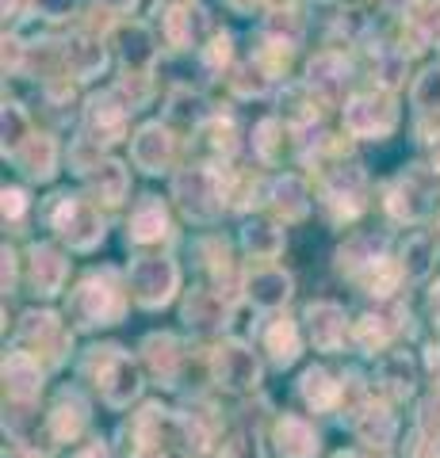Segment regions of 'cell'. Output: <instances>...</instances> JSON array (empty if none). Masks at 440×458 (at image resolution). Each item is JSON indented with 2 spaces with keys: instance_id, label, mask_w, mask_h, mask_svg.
Wrapping results in <instances>:
<instances>
[{
  "instance_id": "obj_1",
  "label": "cell",
  "mask_w": 440,
  "mask_h": 458,
  "mask_svg": "<svg viewBox=\"0 0 440 458\" xmlns=\"http://www.w3.org/2000/svg\"><path fill=\"white\" fill-rule=\"evenodd\" d=\"M173 195L180 199V207L188 218H215V214L222 210V199H226V183L219 176V168L211 165H192L184 168L180 176L173 180Z\"/></svg>"
},
{
  "instance_id": "obj_2",
  "label": "cell",
  "mask_w": 440,
  "mask_h": 458,
  "mask_svg": "<svg viewBox=\"0 0 440 458\" xmlns=\"http://www.w3.org/2000/svg\"><path fill=\"white\" fill-rule=\"evenodd\" d=\"M54 229H58V237L69 241V249H77V252H89L104 241L100 214H96L92 203H84L77 195H65L58 203V210H54Z\"/></svg>"
},
{
  "instance_id": "obj_3",
  "label": "cell",
  "mask_w": 440,
  "mask_h": 458,
  "mask_svg": "<svg viewBox=\"0 0 440 458\" xmlns=\"http://www.w3.org/2000/svg\"><path fill=\"white\" fill-rule=\"evenodd\" d=\"M177 283H180V271L173 260L165 256H142L131 267V291L142 306H165L168 298L177 294Z\"/></svg>"
},
{
  "instance_id": "obj_4",
  "label": "cell",
  "mask_w": 440,
  "mask_h": 458,
  "mask_svg": "<svg viewBox=\"0 0 440 458\" xmlns=\"http://www.w3.org/2000/svg\"><path fill=\"white\" fill-rule=\"evenodd\" d=\"M394 123H399V111H394L391 96H383V92L352 96L345 104V126L357 138H383L394 131Z\"/></svg>"
},
{
  "instance_id": "obj_5",
  "label": "cell",
  "mask_w": 440,
  "mask_h": 458,
  "mask_svg": "<svg viewBox=\"0 0 440 458\" xmlns=\"http://www.w3.org/2000/svg\"><path fill=\"white\" fill-rule=\"evenodd\" d=\"M123 313V298L108 279H84L73 294V318L84 328L111 325Z\"/></svg>"
},
{
  "instance_id": "obj_6",
  "label": "cell",
  "mask_w": 440,
  "mask_h": 458,
  "mask_svg": "<svg viewBox=\"0 0 440 458\" xmlns=\"http://www.w3.org/2000/svg\"><path fill=\"white\" fill-rule=\"evenodd\" d=\"M138 367L131 363V355H123L119 348H104V363H100V394L108 405H131V397L138 394Z\"/></svg>"
},
{
  "instance_id": "obj_7",
  "label": "cell",
  "mask_w": 440,
  "mask_h": 458,
  "mask_svg": "<svg viewBox=\"0 0 440 458\" xmlns=\"http://www.w3.org/2000/svg\"><path fill=\"white\" fill-rule=\"evenodd\" d=\"M325 207L333 210L337 222L345 218H357L360 207H364V172L357 165H341L330 180H325Z\"/></svg>"
},
{
  "instance_id": "obj_8",
  "label": "cell",
  "mask_w": 440,
  "mask_h": 458,
  "mask_svg": "<svg viewBox=\"0 0 440 458\" xmlns=\"http://www.w3.org/2000/svg\"><path fill=\"white\" fill-rule=\"evenodd\" d=\"M131 161L142 172H150V176L165 172L168 161H173V134H168V126H161V123L142 126V131L134 134V141H131Z\"/></svg>"
},
{
  "instance_id": "obj_9",
  "label": "cell",
  "mask_w": 440,
  "mask_h": 458,
  "mask_svg": "<svg viewBox=\"0 0 440 458\" xmlns=\"http://www.w3.org/2000/svg\"><path fill=\"white\" fill-rule=\"evenodd\" d=\"M126 131V104H119L116 92L108 96H96L89 104V134L96 146H111V141H119Z\"/></svg>"
},
{
  "instance_id": "obj_10",
  "label": "cell",
  "mask_w": 440,
  "mask_h": 458,
  "mask_svg": "<svg viewBox=\"0 0 440 458\" xmlns=\"http://www.w3.org/2000/svg\"><path fill=\"white\" fill-rule=\"evenodd\" d=\"M306 325H310V340H315L318 352H337L345 344V310L333 302H310Z\"/></svg>"
},
{
  "instance_id": "obj_11",
  "label": "cell",
  "mask_w": 440,
  "mask_h": 458,
  "mask_svg": "<svg viewBox=\"0 0 440 458\" xmlns=\"http://www.w3.org/2000/svg\"><path fill=\"white\" fill-rule=\"evenodd\" d=\"M387 210L391 218L399 222H418L425 210H429V188L418 176H402L387 188Z\"/></svg>"
},
{
  "instance_id": "obj_12",
  "label": "cell",
  "mask_w": 440,
  "mask_h": 458,
  "mask_svg": "<svg viewBox=\"0 0 440 458\" xmlns=\"http://www.w3.org/2000/svg\"><path fill=\"white\" fill-rule=\"evenodd\" d=\"M215 375L222 386H230V390H249V386H257L261 378V367L257 360H253V352L246 348H222L219 352V360H215Z\"/></svg>"
},
{
  "instance_id": "obj_13",
  "label": "cell",
  "mask_w": 440,
  "mask_h": 458,
  "mask_svg": "<svg viewBox=\"0 0 440 458\" xmlns=\"http://www.w3.org/2000/svg\"><path fill=\"white\" fill-rule=\"evenodd\" d=\"M246 291H249L253 306L276 310V306H283L291 298V276H288V271H280V267H261V271H253V276H249Z\"/></svg>"
},
{
  "instance_id": "obj_14",
  "label": "cell",
  "mask_w": 440,
  "mask_h": 458,
  "mask_svg": "<svg viewBox=\"0 0 440 458\" xmlns=\"http://www.w3.org/2000/svg\"><path fill=\"white\" fill-rule=\"evenodd\" d=\"M12 157H16L23 176H31V180H50L54 168H58V146H54V138H47V134L27 138L20 153H12Z\"/></svg>"
},
{
  "instance_id": "obj_15",
  "label": "cell",
  "mask_w": 440,
  "mask_h": 458,
  "mask_svg": "<svg viewBox=\"0 0 440 458\" xmlns=\"http://www.w3.org/2000/svg\"><path fill=\"white\" fill-rule=\"evenodd\" d=\"M104 65H108V54H104V47H100V38H89V35L69 38V47H65V69H69V73H73L77 81L100 77Z\"/></svg>"
},
{
  "instance_id": "obj_16",
  "label": "cell",
  "mask_w": 440,
  "mask_h": 458,
  "mask_svg": "<svg viewBox=\"0 0 440 458\" xmlns=\"http://www.w3.org/2000/svg\"><path fill=\"white\" fill-rule=\"evenodd\" d=\"M65 260H62V252L58 249H50V245H35L31 249V283H35V291L39 294H58L62 291V283H65Z\"/></svg>"
},
{
  "instance_id": "obj_17",
  "label": "cell",
  "mask_w": 440,
  "mask_h": 458,
  "mask_svg": "<svg viewBox=\"0 0 440 458\" xmlns=\"http://www.w3.org/2000/svg\"><path fill=\"white\" fill-rule=\"evenodd\" d=\"M276 447L283 458H315L318 454V436L315 428L299 417H283L276 424Z\"/></svg>"
},
{
  "instance_id": "obj_18",
  "label": "cell",
  "mask_w": 440,
  "mask_h": 458,
  "mask_svg": "<svg viewBox=\"0 0 440 458\" xmlns=\"http://www.w3.org/2000/svg\"><path fill=\"white\" fill-rule=\"evenodd\" d=\"M203 8H192V4H180V8H168L165 12V38H168V47H195L203 35Z\"/></svg>"
},
{
  "instance_id": "obj_19",
  "label": "cell",
  "mask_w": 440,
  "mask_h": 458,
  "mask_svg": "<svg viewBox=\"0 0 440 458\" xmlns=\"http://www.w3.org/2000/svg\"><path fill=\"white\" fill-rule=\"evenodd\" d=\"M349 62L341 54H318L306 69V89H318L322 96H337L349 84Z\"/></svg>"
},
{
  "instance_id": "obj_20",
  "label": "cell",
  "mask_w": 440,
  "mask_h": 458,
  "mask_svg": "<svg viewBox=\"0 0 440 458\" xmlns=\"http://www.w3.org/2000/svg\"><path fill=\"white\" fill-rule=\"evenodd\" d=\"M4 386H8V394H12V397L31 401V397L39 394V386H42V370H39V363H35L27 352H12L8 360H4Z\"/></svg>"
},
{
  "instance_id": "obj_21",
  "label": "cell",
  "mask_w": 440,
  "mask_h": 458,
  "mask_svg": "<svg viewBox=\"0 0 440 458\" xmlns=\"http://www.w3.org/2000/svg\"><path fill=\"white\" fill-rule=\"evenodd\" d=\"M168 233V214L161 207V199L146 195L142 203L134 207V218H131V237L138 245H150V241H161Z\"/></svg>"
},
{
  "instance_id": "obj_22",
  "label": "cell",
  "mask_w": 440,
  "mask_h": 458,
  "mask_svg": "<svg viewBox=\"0 0 440 458\" xmlns=\"http://www.w3.org/2000/svg\"><path fill=\"white\" fill-rule=\"evenodd\" d=\"M241 245H246V252L253 260H272V256H280V249H283V233L272 222L253 218V222H246V229H241Z\"/></svg>"
},
{
  "instance_id": "obj_23",
  "label": "cell",
  "mask_w": 440,
  "mask_h": 458,
  "mask_svg": "<svg viewBox=\"0 0 440 458\" xmlns=\"http://www.w3.org/2000/svg\"><path fill=\"white\" fill-rule=\"evenodd\" d=\"M84 420H89V417H84V401L77 394L62 397L58 405L50 409V432H54V439H77Z\"/></svg>"
},
{
  "instance_id": "obj_24",
  "label": "cell",
  "mask_w": 440,
  "mask_h": 458,
  "mask_svg": "<svg viewBox=\"0 0 440 458\" xmlns=\"http://www.w3.org/2000/svg\"><path fill=\"white\" fill-rule=\"evenodd\" d=\"M92 188L108 207H119L126 199V188H131V176H126V168L119 161H104V165H96Z\"/></svg>"
},
{
  "instance_id": "obj_25",
  "label": "cell",
  "mask_w": 440,
  "mask_h": 458,
  "mask_svg": "<svg viewBox=\"0 0 440 458\" xmlns=\"http://www.w3.org/2000/svg\"><path fill=\"white\" fill-rule=\"evenodd\" d=\"M272 207L283 214V218H303L306 214V183L299 176H280L272 183Z\"/></svg>"
},
{
  "instance_id": "obj_26",
  "label": "cell",
  "mask_w": 440,
  "mask_h": 458,
  "mask_svg": "<svg viewBox=\"0 0 440 458\" xmlns=\"http://www.w3.org/2000/svg\"><path fill=\"white\" fill-rule=\"evenodd\" d=\"M299 390H303L306 405H315L318 412H322V409H333L337 397H341V386H337L330 375H325L322 367H310V370H306L303 382H299Z\"/></svg>"
},
{
  "instance_id": "obj_27",
  "label": "cell",
  "mask_w": 440,
  "mask_h": 458,
  "mask_svg": "<svg viewBox=\"0 0 440 458\" xmlns=\"http://www.w3.org/2000/svg\"><path fill=\"white\" fill-rule=\"evenodd\" d=\"M264 348L272 352V360H276L280 367L295 363V355H299V328H295V321L280 318L272 328H268V336H264Z\"/></svg>"
},
{
  "instance_id": "obj_28",
  "label": "cell",
  "mask_w": 440,
  "mask_h": 458,
  "mask_svg": "<svg viewBox=\"0 0 440 458\" xmlns=\"http://www.w3.org/2000/svg\"><path fill=\"white\" fill-rule=\"evenodd\" d=\"M399 276H402V267L391 260V256H379L375 264H367L360 271V279H364V291L367 294H375V298H387L394 286H399Z\"/></svg>"
},
{
  "instance_id": "obj_29",
  "label": "cell",
  "mask_w": 440,
  "mask_h": 458,
  "mask_svg": "<svg viewBox=\"0 0 440 458\" xmlns=\"http://www.w3.org/2000/svg\"><path fill=\"white\" fill-rule=\"evenodd\" d=\"M119 54H123V62L131 65V69H142V65H150L153 62V47H150V35H146V27H123L119 31Z\"/></svg>"
},
{
  "instance_id": "obj_30",
  "label": "cell",
  "mask_w": 440,
  "mask_h": 458,
  "mask_svg": "<svg viewBox=\"0 0 440 458\" xmlns=\"http://www.w3.org/2000/svg\"><path fill=\"white\" fill-rule=\"evenodd\" d=\"M379 241L375 237H352L345 249L337 252V267L341 271H364L367 264H375L379 260Z\"/></svg>"
},
{
  "instance_id": "obj_31",
  "label": "cell",
  "mask_w": 440,
  "mask_h": 458,
  "mask_svg": "<svg viewBox=\"0 0 440 458\" xmlns=\"http://www.w3.org/2000/svg\"><path fill=\"white\" fill-rule=\"evenodd\" d=\"M146 360L153 367V375H161V378H173V370H177V344L173 336H150L146 340Z\"/></svg>"
},
{
  "instance_id": "obj_32",
  "label": "cell",
  "mask_w": 440,
  "mask_h": 458,
  "mask_svg": "<svg viewBox=\"0 0 440 458\" xmlns=\"http://www.w3.org/2000/svg\"><path fill=\"white\" fill-rule=\"evenodd\" d=\"M429 264H433V241L425 233L410 237L406 252H402V271H406V276H414V279H421L425 271H429Z\"/></svg>"
},
{
  "instance_id": "obj_33",
  "label": "cell",
  "mask_w": 440,
  "mask_h": 458,
  "mask_svg": "<svg viewBox=\"0 0 440 458\" xmlns=\"http://www.w3.org/2000/svg\"><path fill=\"white\" fill-rule=\"evenodd\" d=\"M168 119L173 123H184V126H200L207 119V107L200 96L192 92H177L173 99H168Z\"/></svg>"
},
{
  "instance_id": "obj_34",
  "label": "cell",
  "mask_w": 440,
  "mask_h": 458,
  "mask_svg": "<svg viewBox=\"0 0 440 458\" xmlns=\"http://www.w3.org/2000/svg\"><path fill=\"white\" fill-rule=\"evenodd\" d=\"M0 126H4V153H20V146L27 141V114L16 104H4Z\"/></svg>"
},
{
  "instance_id": "obj_35",
  "label": "cell",
  "mask_w": 440,
  "mask_h": 458,
  "mask_svg": "<svg viewBox=\"0 0 440 458\" xmlns=\"http://www.w3.org/2000/svg\"><path fill=\"white\" fill-rule=\"evenodd\" d=\"M222 302L215 294H207V291H200V294H192V302H188V310H184V318L188 321H195V325H219L222 321Z\"/></svg>"
},
{
  "instance_id": "obj_36",
  "label": "cell",
  "mask_w": 440,
  "mask_h": 458,
  "mask_svg": "<svg viewBox=\"0 0 440 458\" xmlns=\"http://www.w3.org/2000/svg\"><path fill=\"white\" fill-rule=\"evenodd\" d=\"M360 436H364V443H375V447H387L391 436H394V420H391V412L372 409V412H367V417L360 420Z\"/></svg>"
},
{
  "instance_id": "obj_37",
  "label": "cell",
  "mask_w": 440,
  "mask_h": 458,
  "mask_svg": "<svg viewBox=\"0 0 440 458\" xmlns=\"http://www.w3.org/2000/svg\"><path fill=\"white\" fill-rule=\"evenodd\" d=\"M414 107L418 111H440V69H425L414 81Z\"/></svg>"
},
{
  "instance_id": "obj_38",
  "label": "cell",
  "mask_w": 440,
  "mask_h": 458,
  "mask_svg": "<svg viewBox=\"0 0 440 458\" xmlns=\"http://www.w3.org/2000/svg\"><path fill=\"white\" fill-rule=\"evenodd\" d=\"M276 134H280V119H261L257 131H253V149H257V157L268 165L276 161Z\"/></svg>"
},
{
  "instance_id": "obj_39",
  "label": "cell",
  "mask_w": 440,
  "mask_h": 458,
  "mask_svg": "<svg viewBox=\"0 0 440 458\" xmlns=\"http://www.w3.org/2000/svg\"><path fill=\"white\" fill-rule=\"evenodd\" d=\"M387 325H383V318H360V325H357V344L364 352H379L383 344H387Z\"/></svg>"
},
{
  "instance_id": "obj_40",
  "label": "cell",
  "mask_w": 440,
  "mask_h": 458,
  "mask_svg": "<svg viewBox=\"0 0 440 458\" xmlns=\"http://www.w3.org/2000/svg\"><path fill=\"white\" fill-rule=\"evenodd\" d=\"M23 336L54 340V336H58V318H54V313H27V318H23Z\"/></svg>"
},
{
  "instance_id": "obj_41",
  "label": "cell",
  "mask_w": 440,
  "mask_h": 458,
  "mask_svg": "<svg viewBox=\"0 0 440 458\" xmlns=\"http://www.w3.org/2000/svg\"><path fill=\"white\" fill-rule=\"evenodd\" d=\"M414 31L421 42H436L440 47V0L429 8H421V16H414Z\"/></svg>"
},
{
  "instance_id": "obj_42",
  "label": "cell",
  "mask_w": 440,
  "mask_h": 458,
  "mask_svg": "<svg viewBox=\"0 0 440 458\" xmlns=\"http://www.w3.org/2000/svg\"><path fill=\"white\" fill-rule=\"evenodd\" d=\"M234 89H237L241 96H249V92H253V96H261V92L268 89V77H264V69L249 62V65H246V69H241V73H237Z\"/></svg>"
},
{
  "instance_id": "obj_43",
  "label": "cell",
  "mask_w": 440,
  "mask_h": 458,
  "mask_svg": "<svg viewBox=\"0 0 440 458\" xmlns=\"http://www.w3.org/2000/svg\"><path fill=\"white\" fill-rule=\"evenodd\" d=\"M222 458H261L257 436H253V432H237L230 443H226V454Z\"/></svg>"
},
{
  "instance_id": "obj_44",
  "label": "cell",
  "mask_w": 440,
  "mask_h": 458,
  "mask_svg": "<svg viewBox=\"0 0 440 458\" xmlns=\"http://www.w3.org/2000/svg\"><path fill=\"white\" fill-rule=\"evenodd\" d=\"M203 62L211 65V69H222L226 62H230V35H215L203 47Z\"/></svg>"
},
{
  "instance_id": "obj_45",
  "label": "cell",
  "mask_w": 440,
  "mask_h": 458,
  "mask_svg": "<svg viewBox=\"0 0 440 458\" xmlns=\"http://www.w3.org/2000/svg\"><path fill=\"white\" fill-rule=\"evenodd\" d=\"M402 69H406V57L402 54H383L379 57V81L387 84V89H394V84L402 81Z\"/></svg>"
},
{
  "instance_id": "obj_46",
  "label": "cell",
  "mask_w": 440,
  "mask_h": 458,
  "mask_svg": "<svg viewBox=\"0 0 440 458\" xmlns=\"http://www.w3.org/2000/svg\"><path fill=\"white\" fill-rule=\"evenodd\" d=\"M219 153H234V123L230 119H215V141H211Z\"/></svg>"
},
{
  "instance_id": "obj_47",
  "label": "cell",
  "mask_w": 440,
  "mask_h": 458,
  "mask_svg": "<svg viewBox=\"0 0 440 458\" xmlns=\"http://www.w3.org/2000/svg\"><path fill=\"white\" fill-rule=\"evenodd\" d=\"M4 218H20V214L27 210V195L20 191V188H4Z\"/></svg>"
},
{
  "instance_id": "obj_48",
  "label": "cell",
  "mask_w": 440,
  "mask_h": 458,
  "mask_svg": "<svg viewBox=\"0 0 440 458\" xmlns=\"http://www.w3.org/2000/svg\"><path fill=\"white\" fill-rule=\"evenodd\" d=\"M35 8H39L47 20H58V16H65V12L73 8V0H35Z\"/></svg>"
},
{
  "instance_id": "obj_49",
  "label": "cell",
  "mask_w": 440,
  "mask_h": 458,
  "mask_svg": "<svg viewBox=\"0 0 440 458\" xmlns=\"http://www.w3.org/2000/svg\"><path fill=\"white\" fill-rule=\"evenodd\" d=\"M12 283H16V252L4 249V291H12Z\"/></svg>"
},
{
  "instance_id": "obj_50",
  "label": "cell",
  "mask_w": 440,
  "mask_h": 458,
  "mask_svg": "<svg viewBox=\"0 0 440 458\" xmlns=\"http://www.w3.org/2000/svg\"><path fill=\"white\" fill-rule=\"evenodd\" d=\"M410 458H440L433 443H425V439H414V447H410Z\"/></svg>"
},
{
  "instance_id": "obj_51",
  "label": "cell",
  "mask_w": 440,
  "mask_h": 458,
  "mask_svg": "<svg viewBox=\"0 0 440 458\" xmlns=\"http://www.w3.org/2000/svg\"><path fill=\"white\" fill-rule=\"evenodd\" d=\"M4 65H12V69L20 65V42L16 38H4Z\"/></svg>"
},
{
  "instance_id": "obj_52",
  "label": "cell",
  "mask_w": 440,
  "mask_h": 458,
  "mask_svg": "<svg viewBox=\"0 0 440 458\" xmlns=\"http://www.w3.org/2000/svg\"><path fill=\"white\" fill-rule=\"evenodd\" d=\"M429 165H433V168L440 172V134L433 138V146H429Z\"/></svg>"
},
{
  "instance_id": "obj_53",
  "label": "cell",
  "mask_w": 440,
  "mask_h": 458,
  "mask_svg": "<svg viewBox=\"0 0 440 458\" xmlns=\"http://www.w3.org/2000/svg\"><path fill=\"white\" fill-rule=\"evenodd\" d=\"M104 4H108L111 12H131V8H134V0H104Z\"/></svg>"
},
{
  "instance_id": "obj_54",
  "label": "cell",
  "mask_w": 440,
  "mask_h": 458,
  "mask_svg": "<svg viewBox=\"0 0 440 458\" xmlns=\"http://www.w3.org/2000/svg\"><path fill=\"white\" fill-rule=\"evenodd\" d=\"M429 306H433V318L440 321V283L433 286V298H429Z\"/></svg>"
},
{
  "instance_id": "obj_55",
  "label": "cell",
  "mask_w": 440,
  "mask_h": 458,
  "mask_svg": "<svg viewBox=\"0 0 440 458\" xmlns=\"http://www.w3.org/2000/svg\"><path fill=\"white\" fill-rule=\"evenodd\" d=\"M20 12V0H4V16H16Z\"/></svg>"
},
{
  "instance_id": "obj_56",
  "label": "cell",
  "mask_w": 440,
  "mask_h": 458,
  "mask_svg": "<svg viewBox=\"0 0 440 458\" xmlns=\"http://www.w3.org/2000/svg\"><path fill=\"white\" fill-rule=\"evenodd\" d=\"M81 458H108V454H104V447H89V451H84Z\"/></svg>"
},
{
  "instance_id": "obj_57",
  "label": "cell",
  "mask_w": 440,
  "mask_h": 458,
  "mask_svg": "<svg viewBox=\"0 0 440 458\" xmlns=\"http://www.w3.org/2000/svg\"><path fill=\"white\" fill-rule=\"evenodd\" d=\"M134 458H161V451H150V447H146V451H138Z\"/></svg>"
},
{
  "instance_id": "obj_58",
  "label": "cell",
  "mask_w": 440,
  "mask_h": 458,
  "mask_svg": "<svg viewBox=\"0 0 440 458\" xmlns=\"http://www.w3.org/2000/svg\"><path fill=\"white\" fill-rule=\"evenodd\" d=\"M337 458H357V454H337Z\"/></svg>"
}]
</instances>
